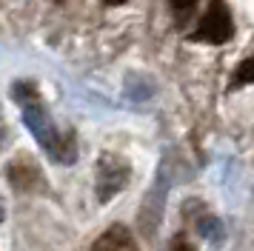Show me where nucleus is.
<instances>
[{
  "label": "nucleus",
  "instance_id": "f257e3e1",
  "mask_svg": "<svg viewBox=\"0 0 254 251\" xmlns=\"http://www.w3.org/2000/svg\"><path fill=\"white\" fill-rule=\"evenodd\" d=\"M231 34H234V20H231L229 6L223 0H211L208 9L203 11V17H200V23H197L191 40L220 46V43H229Z\"/></svg>",
  "mask_w": 254,
  "mask_h": 251
},
{
  "label": "nucleus",
  "instance_id": "f03ea898",
  "mask_svg": "<svg viewBox=\"0 0 254 251\" xmlns=\"http://www.w3.org/2000/svg\"><path fill=\"white\" fill-rule=\"evenodd\" d=\"M126 180H128V166L117 154H106L97 166V194H100V200L106 203L112 194H117L126 186Z\"/></svg>",
  "mask_w": 254,
  "mask_h": 251
},
{
  "label": "nucleus",
  "instance_id": "7ed1b4c3",
  "mask_svg": "<svg viewBox=\"0 0 254 251\" xmlns=\"http://www.w3.org/2000/svg\"><path fill=\"white\" fill-rule=\"evenodd\" d=\"M89 251H140V249L126 226H112L94 240Z\"/></svg>",
  "mask_w": 254,
  "mask_h": 251
},
{
  "label": "nucleus",
  "instance_id": "20e7f679",
  "mask_svg": "<svg viewBox=\"0 0 254 251\" xmlns=\"http://www.w3.org/2000/svg\"><path fill=\"white\" fill-rule=\"evenodd\" d=\"M243 83H254V57L243 60L234 71V77H231V86H243Z\"/></svg>",
  "mask_w": 254,
  "mask_h": 251
},
{
  "label": "nucleus",
  "instance_id": "39448f33",
  "mask_svg": "<svg viewBox=\"0 0 254 251\" xmlns=\"http://www.w3.org/2000/svg\"><path fill=\"white\" fill-rule=\"evenodd\" d=\"M169 3H172V6H174L177 11H183V9H191L197 0H169Z\"/></svg>",
  "mask_w": 254,
  "mask_h": 251
},
{
  "label": "nucleus",
  "instance_id": "423d86ee",
  "mask_svg": "<svg viewBox=\"0 0 254 251\" xmlns=\"http://www.w3.org/2000/svg\"><path fill=\"white\" fill-rule=\"evenodd\" d=\"M174 251H194V249H191L189 243H177V246H174Z\"/></svg>",
  "mask_w": 254,
  "mask_h": 251
},
{
  "label": "nucleus",
  "instance_id": "0eeeda50",
  "mask_svg": "<svg viewBox=\"0 0 254 251\" xmlns=\"http://www.w3.org/2000/svg\"><path fill=\"white\" fill-rule=\"evenodd\" d=\"M106 6H120V3H126V0H103Z\"/></svg>",
  "mask_w": 254,
  "mask_h": 251
},
{
  "label": "nucleus",
  "instance_id": "6e6552de",
  "mask_svg": "<svg viewBox=\"0 0 254 251\" xmlns=\"http://www.w3.org/2000/svg\"><path fill=\"white\" fill-rule=\"evenodd\" d=\"M0 223H3V205H0Z\"/></svg>",
  "mask_w": 254,
  "mask_h": 251
}]
</instances>
